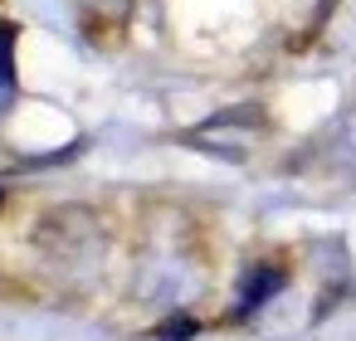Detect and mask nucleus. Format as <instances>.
Masks as SVG:
<instances>
[{"mask_svg":"<svg viewBox=\"0 0 356 341\" xmlns=\"http://www.w3.org/2000/svg\"><path fill=\"white\" fill-rule=\"evenodd\" d=\"M283 288V273L278 268H259V273H249V283H244V297H239V312H254L268 292H278Z\"/></svg>","mask_w":356,"mask_h":341,"instance_id":"1","label":"nucleus"},{"mask_svg":"<svg viewBox=\"0 0 356 341\" xmlns=\"http://www.w3.org/2000/svg\"><path fill=\"white\" fill-rule=\"evenodd\" d=\"M10 49H15V25H0V88H10V78H15Z\"/></svg>","mask_w":356,"mask_h":341,"instance_id":"2","label":"nucleus"}]
</instances>
